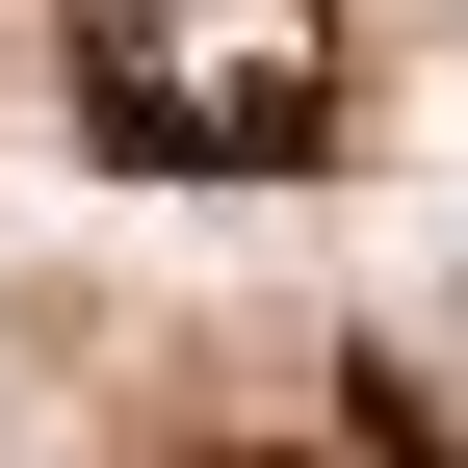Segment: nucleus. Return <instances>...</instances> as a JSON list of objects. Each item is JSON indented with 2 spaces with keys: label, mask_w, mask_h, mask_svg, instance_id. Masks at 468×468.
<instances>
[{
  "label": "nucleus",
  "mask_w": 468,
  "mask_h": 468,
  "mask_svg": "<svg viewBox=\"0 0 468 468\" xmlns=\"http://www.w3.org/2000/svg\"><path fill=\"white\" fill-rule=\"evenodd\" d=\"M183 468H313V442H183Z\"/></svg>",
  "instance_id": "7ed1b4c3"
},
{
  "label": "nucleus",
  "mask_w": 468,
  "mask_h": 468,
  "mask_svg": "<svg viewBox=\"0 0 468 468\" xmlns=\"http://www.w3.org/2000/svg\"><path fill=\"white\" fill-rule=\"evenodd\" d=\"M338 468H468V442H442V390L390 365V338H365V365H338Z\"/></svg>",
  "instance_id": "f03ea898"
},
{
  "label": "nucleus",
  "mask_w": 468,
  "mask_h": 468,
  "mask_svg": "<svg viewBox=\"0 0 468 468\" xmlns=\"http://www.w3.org/2000/svg\"><path fill=\"white\" fill-rule=\"evenodd\" d=\"M79 156H131V183H313L338 156V0H79Z\"/></svg>",
  "instance_id": "f257e3e1"
}]
</instances>
